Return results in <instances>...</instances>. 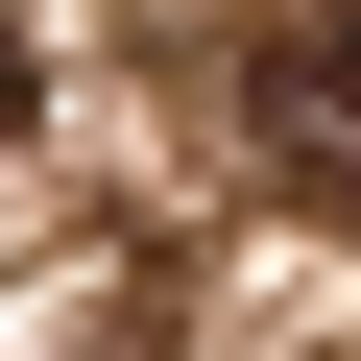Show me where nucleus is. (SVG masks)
<instances>
[{"label":"nucleus","instance_id":"nucleus-2","mask_svg":"<svg viewBox=\"0 0 361 361\" xmlns=\"http://www.w3.org/2000/svg\"><path fill=\"white\" fill-rule=\"evenodd\" d=\"M25 97H49V73H25V25H0V121H25Z\"/></svg>","mask_w":361,"mask_h":361},{"label":"nucleus","instance_id":"nucleus-1","mask_svg":"<svg viewBox=\"0 0 361 361\" xmlns=\"http://www.w3.org/2000/svg\"><path fill=\"white\" fill-rule=\"evenodd\" d=\"M241 121H265V169H313V193H361V25H289Z\"/></svg>","mask_w":361,"mask_h":361}]
</instances>
